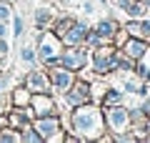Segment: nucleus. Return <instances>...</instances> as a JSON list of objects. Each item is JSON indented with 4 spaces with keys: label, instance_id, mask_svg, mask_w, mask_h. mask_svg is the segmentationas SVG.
<instances>
[{
    "label": "nucleus",
    "instance_id": "17",
    "mask_svg": "<svg viewBox=\"0 0 150 143\" xmlns=\"http://www.w3.org/2000/svg\"><path fill=\"white\" fill-rule=\"evenodd\" d=\"M48 18H50V13H48V10H45V13H43V10L38 13V23H40V25H43V23H48Z\"/></svg>",
    "mask_w": 150,
    "mask_h": 143
},
{
    "label": "nucleus",
    "instance_id": "9",
    "mask_svg": "<svg viewBox=\"0 0 150 143\" xmlns=\"http://www.w3.org/2000/svg\"><path fill=\"white\" fill-rule=\"evenodd\" d=\"M80 38H85V28L83 25H73V30L65 33V43H78Z\"/></svg>",
    "mask_w": 150,
    "mask_h": 143
},
{
    "label": "nucleus",
    "instance_id": "18",
    "mask_svg": "<svg viewBox=\"0 0 150 143\" xmlns=\"http://www.w3.org/2000/svg\"><path fill=\"white\" fill-rule=\"evenodd\" d=\"M10 18V10H8V5H0V20H8Z\"/></svg>",
    "mask_w": 150,
    "mask_h": 143
},
{
    "label": "nucleus",
    "instance_id": "13",
    "mask_svg": "<svg viewBox=\"0 0 150 143\" xmlns=\"http://www.w3.org/2000/svg\"><path fill=\"white\" fill-rule=\"evenodd\" d=\"M35 108H38V113H50V111H53V103H50L48 98H38Z\"/></svg>",
    "mask_w": 150,
    "mask_h": 143
},
{
    "label": "nucleus",
    "instance_id": "6",
    "mask_svg": "<svg viewBox=\"0 0 150 143\" xmlns=\"http://www.w3.org/2000/svg\"><path fill=\"white\" fill-rule=\"evenodd\" d=\"M110 68H115V58H112V55L100 53V55L95 58V70H110Z\"/></svg>",
    "mask_w": 150,
    "mask_h": 143
},
{
    "label": "nucleus",
    "instance_id": "2",
    "mask_svg": "<svg viewBox=\"0 0 150 143\" xmlns=\"http://www.w3.org/2000/svg\"><path fill=\"white\" fill-rule=\"evenodd\" d=\"M55 53H58L55 38L53 35H43L40 38V58L43 60H55Z\"/></svg>",
    "mask_w": 150,
    "mask_h": 143
},
{
    "label": "nucleus",
    "instance_id": "11",
    "mask_svg": "<svg viewBox=\"0 0 150 143\" xmlns=\"http://www.w3.org/2000/svg\"><path fill=\"white\" fill-rule=\"evenodd\" d=\"M128 53L133 58H140V55H145V45L140 40H133V43H128Z\"/></svg>",
    "mask_w": 150,
    "mask_h": 143
},
{
    "label": "nucleus",
    "instance_id": "4",
    "mask_svg": "<svg viewBox=\"0 0 150 143\" xmlns=\"http://www.w3.org/2000/svg\"><path fill=\"white\" fill-rule=\"evenodd\" d=\"M38 131H40V136L43 138H55V133H58V121H40L38 123Z\"/></svg>",
    "mask_w": 150,
    "mask_h": 143
},
{
    "label": "nucleus",
    "instance_id": "8",
    "mask_svg": "<svg viewBox=\"0 0 150 143\" xmlns=\"http://www.w3.org/2000/svg\"><path fill=\"white\" fill-rule=\"evenodd\" d=\"M28 85H30L33 90H45L48 80H45V75H40V73H33L30 78H28Z\"/></svg>",
    "mask_w": 150,
    "mask_h": 143
},
{
    "label": "nucleus",
    "instance_id": "16",
    "mask_svg": "<svg viewBox=\"0 0 150 143\" xmlns=\"http://www.w3.org/2000/svg\"><path fill=\"white\" fill-rule=\"evenodd\" d=\"M20 58L25 60V63H33V50H30V48H23V53H20Z\"/></svg>",
    "mask_w": 150,
    "mask_h": 143
},
{
    "label": "nucleus",
    "instance_id": "1",
    "mask_svg": "<svg viewBox=\"0 0 150 143\" xmlns=\"http://www.w3.org/2000/svg\"><path fill=\"white\" fill-rule=\"evenodd\" d=\"M100 128V116L95 108H80L75 113V131L80 133H98Z\"/></svg>",
    "mask_w": 150,
    "mask_h": 143
},
{
    "label": "nucleus",
    "instance_id": "19",
    "mask_svg": "<svg viewBox=\"0 0 150 143\" xmlns=\"http://www.w3.org/2000/svg\"><path fill=\"white\" fill-rule=\"evenodd\" d=\"M20 33H23V20L15 18V35H20Z\"/></svg>",
    "mask_w": 150,
    "mask_h": 143
},
{
    "label": "nucleus",
    "instance_id": "21",
    "mask_svg": "<svg viewBox=\"0 0 150 143\" xmlns=\"http://www.w3.org/2000/svg\"><path fill=\"white\" fill-rule=\"evenodd\" d=\"M143 111H145V113H150V101L145 103V108H143Z\"/></svg>",
    "mask_w": 150,
    "mask_h": 143
},
{
    "label": "nucleus",
    "instance_id": "12",
    "mask_svg": "<svg viewBox=\"0 0 150 143\" xmlns=\"http://www.w3.org/2000/svg\"><path fill=\"white\" fill-rule=\"evenodd\" d=\"M70 80H73V78H70V73H65V70H60V73L55 75V85H58L60 90H63V88H68V85H70Z\"/></svg>",
    "mask_w": 150,
    "mask_h": 143
},
{
    "label": "nucleus",
    "instance_id": "7",
    "mask_svg": "<svg viewBox=\"0 0 150 143\" xmlns=\"http://www.w3.org/2000/svg\"><path fill=\"white\" fill-rule=\"evenodd\" d=\"M128 30L133 33V35H138V38H148L150 35V23H130L128 25Z\"/></svg>",
    "mask_w": 150,
    "mask_h": 143
},
{
    "label": "nucleus",
    "instance_id": "15",
    "mask_svg": "<svg viewBox=\"0 0 150 143\" xmlns=\"http://www.w3.org/2000/svg\"><path fill=\"white\" fill-rule=\"evenodd\" d=\"M118 101H120V93H118V90H110V93L105 95V103H118Z\"/></svg>",
    "mask_w": 150,
    "mask_h": 143
},
{
    "label": "nucleus",
    "instance_id": "3",
    "mask_svg": "<svg viewBox=\"0 0 150 143\" xmlns=\"http://www.w3.org/2000/svg\"><path fill=\"white\" fill-rule=\"evenodd\" d=\"M108 121H110L112 131H123L125 123H128V113H125V108H112L110 116H108Z\"/></svg>",
    "mask_w": 150,
    "mask_h": 143
},
{
    "label": "nucleus",
    "instance_id": "14",
    "mask_svg": "<svg viewBox=\"0 0 150 143\" xmlns=\"http://www.w3.org/2000/svg\"><path fill=\"white\" fill-rule=\"evenodd\" d=\"M98 33H100V35H112V33H115V23H110V20H105V23H100V25H98Z\"/></svg>",
    "mask_w": 150,
    "mask_h": 143
},
{
    "label": "nucleus",
    "instance_id": "5",
    "mask_svg": "<svg viewBox=\"0 0 150 143\" xmlns=\"http://www.w3.org/2000/svg\"><path fill=\"white\" fill-rule=\"evenodd\" d=\"M85 60H88V55L80 50V53H68V55L63 58V63L68 65V68H78V65H83Z\"/></svg>",
    "mask_w": 150,
    "mask_h": 143
},
{
    "label": "nucleus",
    "instance_id": "22",
    "mask_svg": "<svg viewBox=\"0 0 150 143\" xmlns=\"http://www.w3.org/2000/svg\"><path fill=\"white\" fill-rule=\"evenodd\" d=\"M3 35H5V28H3V25H0V38H3Z\"/></svg>",
    "mask_w": 150,
    "mask_h": 143
},
{
    "label": "nucleus",
    "instance_id": "10",
    "mask_svg": "<svg viewBox=\"0 0 150 143\" xmlns=\"http://www.w3.org/2000/svg\"><path fill=\"white\" fill-rule=\"evenodd\" d=\"M83 98H88V88H85V85H75L73 93L68 95V101H70V103H78V101H83Z\"/></svg>",
    "mask_w": 150,
    "mask_h": 143
},
{
    "label": "nucleus",
    "instance_id": "20",
    "mask_svg": "<svg viewBox=\"0 0 150 143\" xmlns=\"http://www.w3.org/2000/svg\"><path fill=\"white\" fill-rule=\"evenodd\" d=\"M15 101H18V103H25V101H28V93H18Z\"/></svg>",
    "mask_w": 150,
    "mask_h": 143
}]
</instances>
